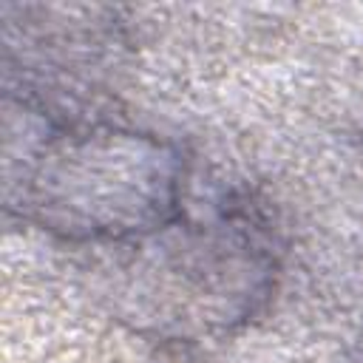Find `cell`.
Masks as SVG:
<instances>
[{
  "mask_svg": "<svg viewBox=\"0 0 363 363\" xmlns=\"http://www.w3.org/2000/svg\"><path fill=\"white\" fill-rule=\"evenodd\" d=\"M187 182L173 139L6 99V213L62 244L108 250L150 235L187 207Z\"/></svg>",
  "mask_w": 363,
  "mask_h": 363,
  "instance_id": "cell-1",
  "label": "cell"
},
{
  "mask_svg": "<svg viewBox=\"0 0 363 363\" xmlns=\"http://www.w3.org/2000/svg\"><path fill=\"white\" fill-rule=\"evenodd\" d=\"M111 309L136 335L167 346L224 340L272 298L278 247L264 210L241 193L187 207L150 235L108 247Z\"/></svg>",
  "mask_w": 363,
  "mask_h": 363,
  "instance_id": "cell-2",
  "label": "cell"
}]
</instances>
